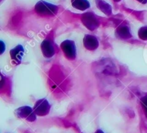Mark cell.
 Masks as SVG:
<instances>
[{
	"instance_id": "52a82bcc",
	"label": "cell",
	"mask_w": 147,
	"mask_h": 133,
	"mask_svg": "<svg viewBox=\"0 0 147 133\" xmlns=\"http://www.w3.org/2000/svg\"><path fill=\"white\" fill-rule=\"evenodd\" d=\"M24 48L21 45L16 46L14 48L10 50V56H11V60L15 62L17 64L21 63L23 55H24Z\"/></svg>"
},
{
	"instance_id": "7c38bea8",
	"label": "cell",
	"mask_w": 147,
	"mask_h": 133,
	"mask_svg": "<svg viewBox=\"0 0 147 133\" xmlns=\"http://www.w3.org/2000/svg\"><path fill=\"white\" fill-rule=\"evenodd\" d=\"M139 36L142 40H147V26L142 27L139 31Z\"/></svg>"
},
{
	"instance_id": "5b68a950",
	"label": "cell",
	"mask_w": 147,
	"mask_h": 133,
	"mask_svg": "<svg viewBox=\"0 0 147 133\" xmlns=\"http://www.w3.org/2000/svg\"><path fill=\"white\" fill-rule=\"evenodd\" d=\"M82 21L85 26L90 30H95L99 25L98 20L94 15V14L92 12H88L83 14L82 17Z\"/></svg>"
},
{
	"instance_id": "8992f818",
	"label": "cell",
	"mask_w": 147,
	"mask_h": 133,
	"mask_svg": "<svg viewBox=\"0 0 147 133\" xmlns=\"http://www.w3.org/2000/svg\"><path fill=\"white\" fill-rule=\"evenodd\" d=\"M41 50L44 56L46 58H51L55 55V50L53 46V42L50 40H45L41 44Z\"/></svg>"
},
{
	"instance_id": "8fae6325",
	"label": "cell",
	"mask_w": 147,
	"mask_h": 133,
	"mask_svg": "<svg viewBox=\"0 0 147 133\" xmlns=\"http://www.w3.org/2000/svg\"><path fill=\"white\" fill-rule=\"evenodd\" d=\"M117 34L118 36L121 38H128V37H131V33L130 30H129V27L127 26H121L119 27L117 30Z\"/></svg>"
},
{
	"instance_id": "9c48e42d",
	"label": "cell",
	"mask_w": 147,
	"mask_h": 133,
	"mask_svg": "<svg viewBox=\"0 0 147 133\" xmlns=\"http://www.w3.org/2000/svg\"><path fill=\"white\" fill-rule=\"evenodd\" d=\"M72 5L77 10L84 11L90 7V3L88 0H71Z\"/></svg>"
},
{
	"instance_id": "6da1fadb",
	"label": "cell",
	"mask_w": 147,
	"mask_h": 133,
	"mask_svg": "<svg viewBox=\"0 0 147 133\" xmlns=\"http://www.w3.org/2000/svg\"><path fill=\"white\" fill-rule=\"evenodd\" d=\"M58 7L45 1H40L35 6V11L41 15H55L57 12Z\"/></svg>"
},
{
	"instance_id": "30bf717a",
	"label": "cell",
	"mask_w": 147,
	"mask_h": 133,
	"mask_svg": "<svg viewBox=\"0 0 147 133\" xmlns=\"http://www.w3.org/2000/svg\"><path fill=\"white\" fill-rule=\"evenodd\" d=\"M96 4H97V7L101 10L103 12H104L105 14L109 15V14H111V5H109L108 3H106V1H103V0H96Z\"/></svg>"
},
{
	"instance_id": "277c9868",
	"label": "cell",
	"mask_w": 147,
	"mask_h": 133,
	"mask_svg": "<svg viewBox=\"0 0 147 133\" xmlns=\"http://www.w3.org/2000/svg\"><path fill=\"white\" fill-rule=\"evenodd\" d=\"M61 48L64 52L65 56L70 60H73L76 57V48L74 42L71 40H65L61 44Z\"/></svg>"
},
{
	"instance_id": "3957f363",
	"label": "cell",
	"mask_w": 147,
	"mask_h": 133,
	"mask_svg": "<svg viewBox=\"0 0 147 133\" xmlns=\"http://www.w3.org/2000/svg\"><path fill=\"white\" fill-rule=\"evenodd\" d=\"M50 110V105L47 99H39L34 106V111L36 115L39 116H45Z\"/></svg>"
},
{
	"instance_id": "4fadbf2b",
	"label": "cell",
	"mask_w": 147,
	"mask_h": 133,
	"mask_svg": "<svg viewBox=\"0 0 147 133\" xmlns=\"http://www.w3.org/2000/svg\"><path fill=\"white\" fill-rule=\"evenodd\" d=\"M142 107H143L144 110L145 115H146V117H147V94L142 98Z\"/></svg>"
},
{
	"instance_id": "9a60e30c",
	"label": "cell",
	"mask_w": 147,
	"mask_h": 133,
	"mask_svg": "<svg viewBox=\"0 0 147 133\" xmlns=\"http://www.w3.org/2000/svg\"><path fill=\"white\" fill-rule=\"evenodd\" d=\"M96 133H104V132H103L102 130H98Z\"/></svg>"
},
{
	"instance_id": "ba28073f",
	"label": "cell",
	"mask_w": 147,
	"mask_h": 133,
	"mask_svg": "<svg viewBox=\"0 0 147 133\" xmlns=\"http://www.w3.org/2000/svg\"><path fill=\"white\" fill-rule=\"evenodd\" d=\"M83 44H84L85 48L90 50H96L98 47V41L97 38L90 35H87L85 36L84 40H83Z\"/></svg>"
},
{
	"instance_id": "7a4b0ae2",
	"label": "cell",
	"mask_w": 147,
	"mask_h": 133,
	"mask_svg": "<svg viewBox=\"0 0 147 133\" xmlns=\"http://www.w3.org/2000/svg\"><path fill=\"white\" fill-rule=\"evenodd\" d=\"M15 114L17 117L33 122L36 119V114L34 109L28 106H24L16 109Z\"/></svg>"
},
{
	"instance_id": "5bb4252c",
	"label": "cell",
	"mask_w": 147,
	"mask_h": 133,
	"mask_svg": "<svg viewBox=\"0 0 147 133\" xmlns=\"http://www.w3.org/2000/svg\"><path fill=\"white\" fill-rule=\"evenodd\" d=\"M137 1H139V2L142 3V4H146L147 2V0H137Z\"/></svg>"
}]
</instances>
